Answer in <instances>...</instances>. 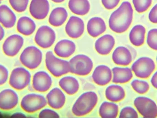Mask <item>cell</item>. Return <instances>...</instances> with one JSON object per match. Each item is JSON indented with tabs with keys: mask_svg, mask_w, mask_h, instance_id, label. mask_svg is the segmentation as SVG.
Instances as JSON below:
<instances>
[{
	"mask_svg": "<svg viewBox=\"0 0 157 118\" xmlns=\"http://www.w3.org/2000/svg\"></svg>",
	"mask_w": 157,
	"mask_h": 118,
	"instance_id": "cell-46",
	"label": "cell"
},
{
	"mask_svg": "<svg viewBox=\"0 0 157 118\" xmlns=\"http://www.w3.org/2000/svg\"><path fill=\"white\" fill-rule=\"evenodd\" d=\"M56 40L55 31L47 25L40 27L35 37L36 44L42 48L46 49L52 46Z\"/></svg>",
	"mask_w": 157,
	"mask_h": 118,
	"instance_id": "cell-9",
	"label": "cell"
},
{
	"mask_svg": "<svg viewBox=\"0 0 157 118\" xmlns=\"http://www.w3.org/2000/svg\"><path fill=\"white\" fill-rule=\"evenodd\" d=\"M45 61L47 69L54 77H60L71 71L70 63L56 58L52 51L47 52Z\"/></svg>",
	"mask_w": 157,
	"mask_h": 118,
	"instance_id": "cell-3",
	"label": "cell"
},
{
	"mask_svg": "<svg viewBox=\"0 0 157 118\" xmlns=\"http://www.w3.org/2000/svg\"><path fill=\"white\" fill-rule=\"evenodd\" d=\"M48 102L43 96L36 94H29L25 96L20 104L21 108L29 113H33L42 109Z\"/></svg>",
	"mask_w": 157,
	"mask_h": 118,
	"instance_id": "cell-7",
	"label": "cell"
},
{
	"mask_svg": "<svg viewBox=\"0 0 157 118\" xmlns=\"http://www.w3.org/2000/svg\"><path fill=\"white\" fill-rule=\"evenodd\" d=\"M50 10L48 0H32L29 6V12L34 18L38 20L45 19Z\"/></svg>",
	"mask_w": 157,
	"mask_h": 118,
	"instance_id": "cell-12",
	"label": "cell"
},
{
	"mask_svg": "<svg viewBox=\"0 0 157 118\" xmlns=\"http://www.w3.org/2000/svg\"><path fill=\"white\" fill-rule=\"evenodd\" d=\"M11 117H12L15 118H25L26 117V116L24 114H22L21 113H16L15 114H13Z\"/></svg>",
	"mask_w": 157,
	"mask_h": 118,
	"instance_id": "cell-41",
	"label": "cell"
},
{
	"mask_svg": "<svg viewBox=\"0 0 157 118\" xmlns=\"http://www.w3.org/2000/svg\"><path fill=\"white\" fill-rule=\"evenodd\" d=\"M133 9L130 2H123L113 12L109 19V26L116 33H124L129 29L132 22Z\"/></svg>",
	"mask_w": 157,
	"mask_h": 118,
	"instance_id": "cell-1",
	"label": "cell"
},
{
	"mask_svg": "<svg viewBox=\"0 0 157 118\" xmlns=\"http://www.w3.org/2000/svg\"><path fill=\"white\" fill-rule=\"evenodd\" d=\"M47 99L49 106L55 109L63 107L66 101L64 93L59 88L52 89L47 95Z\"/></svg>",
	"mask_w": 157,
	"mask_h": 118,
	"instance_id": "cell-18",
	"label": "cell"
},
{
	"mask_svg": "<svg viewBox=\"0 0 157 118\" xmlns=\"http://www.w3.org/2000/svg\"><path fill=\"white\" fill-rule=\"evenodd\" d=\"M150 22L157 24V4L153 7L148 15Z\"/></svg>",
	"mask_w": 157,
	"mask_h": 118,
	"instance_id": "cell-39",
	"label": "cell"
},
{
	"mask_svg": "<svg viewBox=\"0 0 157 118\" xmlns=\"http://www.w3.org/2000/svg\"><path fill=\"white\" fill-rule=\"evenodd\" d=\"M19 59L20 62L25 67L30 70H35L42 62V53L36 47L29 46L24 49Z\"/></svg>",
	"mask_w": 157,
	"mask_h": 118,
	"instance_id": "cell-5",
	"label": "cell"
},
{
	"mask_svg": "<svg viewBox=\"0 0 157 118\" xmlns=\"http://www.w3.org/2000/svg\"><path fill=\"white\" fill-rule=\"evenodd\" d=\"M133 4L136 12L144 13L152 4V0H132Z\"/></svg>",
	"mask_w": 157,
	"mask_h": 118,
	"instance_id": "cell-32",
	"label": "cell"
},
{
	"mask_svg": "<svg viewBox=\"0 0 157 118\" xmlns=\"http://www.w3.org/2000/svg\"><path fill=\"white\" fill-rule=\"evenodd\" d=\"M31 74L29 71L22 67L15 68L12 71L9 78L10 86L17 90L25 88L30 83Z\"/></svg>",
	"mask_w": 157,
	"mask_h": 118,
	"instance_id": "cell-6",
	"label": "cell"
},
{
	"mask_svg": "<svg viewBox=\"0 0 157 118\" xmlns=\"http://www.w3.org/2000/svg\"><path fill=\"white\" fill-rule=\"evenodd\" d=\"M24 43V39L19 35L14 34L9 36L3 44V51L8 57H14L20 51Z\"/></svg>",
	"mask_w": 157,
	"mask_h": 118,
	"instance_id": "cell-11",
	"label": "cell"
},
{
	"mask_svg": "<svg viewBox=\"0 0 157 118\" xmlns=\"http://www.w3.org/2000/svg\"><path fill=\"white\" fill-rule=\"evenodd\" d=\"M147 44L151 49L157 51V29H151L148 32Z\"/></svg>",
	"mask_w": 157,
	"mask_h": 118,
	"instance_id": "cell-34",
	"label": "cell"
},
{
	"mask_svg": "<svg viewBox=\"0 0 157 118\" xmlns=\"http://www.w3.org/2000/svg\"><path fill=\"white\" fill-rule=\"evenodd\" d=\"M36 29V24L30 17L24 16L18 19L17 29L20 34L25 36H30L35 32Z\"/></svg>",
	"mask_w": 157,
	"mask_h": 118,
	"instance_id": "cell-24",
	"label": "cell"
},
{
	"mask_svg": "<svg viewBox=\"0 0 157 118\" xmlns=\"http://www.w3.org/2000/svg\"><path fill=\"white\" fill-rule=\"evenodd\" d=\"M5 36V31L3 28L0 25V41L2 40L3 38Z\"/></svg>",
	"mask_w": 157,
	"mask_h": 118,
	"instance_id": "cell-42",
	"label": "cell"
},
{
	"mask_svg": "<svg viewBox=\"0 0 157 118\" xmlns=\"http://www.w3.org/2000/svg\"><path fill=\"white\" fill-rule=\"evenodd\" d=\"M155 69L154 61L147 57H143L136 60L132 65V70L137 77L145 79L150 76Z\"/></svg>",
	"mask_w": 157,
	"mask_h": 118,
	"instance_id": "cell-8",
	"label": "cell"
},
{
	"mask_svg": "<svg viewBox=\"0 0 157 118\" xmlns=\"http://www.w3.org/2000/svg\"><path fill=\"white\" fill-rule=\"evenodd\" d=\"M106 30L105 22L101 17H92L88 22L87 30L89 35L92 37H97L104 33Z\"/></svg>",
	"mask_w": 157,
	"mask_h": 118,
	"instance_id": "cell-21",
	"label": "cell"
},
{
	"mask_svg": "<svg viewBox=\"0 0 157 118\" xmlns=\"http://www.w3.org/2000/svg\"><path fill=\"white\" fill-rule=\"evenodd\" d=\"M121 0H101V3L106 9L111 10L118 6Z\"/></svg>",
	"mask_w": 157,
	"mask_h": 118,
	"instance_id": "cell-38",
	"label": "cell"
},
{
	"mask_svg": "<svg viewBox=\"0 0 157 118\" xmlns=\"http://www.w3.org/2000/svg\"><path fill=\"white\" fill-rule=\"evenodd\" d=\"M113 62L120 66H128L132 60L130 51L124 47H119L115 49L112 54Z\"/></svg>",
	"mask_w": 157,
	"mask_h": 118,
	"instance_id": "cell-20",
	"label": "cell"
},
{
	"mask_svg": "<svg viewBox=\"0 0 157 118\" xmlns=\"http://www.w3.org/2000/svg\"><path fill=\"white\" fill-rule=\"evenodd\" d=\"M59 114L49 109H45L42 110L39 115V118H59Z\"/></svg>",
	"mask_w": 157,
	"mask_h": 118,
	"instance_id": "cell-36",
	"label": "cell"
},
{
	"mask_svg": "<svg viewBox=\"0 0 157 118\" xmlns=\"http://www.w3.org/2000/svg\"><path fill=\"white\" fill-rule=\"evenodd\" d=\"M52 1L55 3H61L64 2L65 0H52Z\"/></svg>",
	"mask_w": 157,
	"mask_h": 118,
	"instance_id": "cell-43",
	"label": "cell"
},
{
	"mask_svg": "<svg viewBox=\"0 0 157 118\" xmlns=\"http://www.w3.org/2000/svg\"><path fill=\"white\" fill-rule=\"evenodd\" d=\"M71 71L73 74L85 76L89 74L93 67L92 60L86 55H77L70 60Z\"/></svg>",
	"mask_w": 157,
	"mask_h": 118,
	"instance_id": "cell-4",
	"label": "cell"
},
{
	"mask_svg": "<svg viewBox=\"0 0 157 118\" xmlns=\"http://www.w3.org/2000/svg\"><path fill=\"white\" fill-rule=\"evenodd\" d=\"M52 85V79L46 72H37L33 76L32 86L37 92H47L51 87Z\"/></svg>",
	"mask_w": 157,
	"mask_h": 118,
	"instance_id": "cell-14",
	"label": "cell"
},
{
	"mask_svg": "<svg viewBox=\"0 0 157 118\" xmlns=\"http://www.w3.org/2000/svg\"><path fill=\"white\" fill-rule=\"evenodd\" d=\"M18 103V95L13 90L6 89L0 92V109L2 110H12L17 106Z\"/></svg>",
	"mask_w": 157,
	"mask_h": 118,
	"instance_id": "cell-13",
	"label": "cell"
},
{
	"mask_svg": "<svg viewBox=\"0 0 157 118\" xmlns=\"http://www.w3.org/2000/svg\"><path fill=\"white\" fill-rule=\"evenodd\" d=\"M9 2L15 11L22 13L27 9L29 0H9Z\"/></svg>",
	"mask_w": 157,
	"mask_h": 118,
	"instance_id": "cell-33",
	"label": "cell"
},
{
	"mask_svg": "<svg viewBox=\"0 0 157 118\" xmlns=\"http://www.w3.org/2000/svg\"><path fill=\"white\" fill-rule=\"evenodd\" d=\"M16 16L13 11L6 5L0 6V23L6 28H11L16 22Z\"/></svg>",
	"mask_w": 157,
	"mask_h": 118,
	"instance_id": "cell-22",
	"label": "cell"
},
{
	"mask_svg": "<svg viewBox=\"0 0 157 118\" xmlns=\"http://www.w3.org/2000/svg\"><path fill=\"white\" fill-rule=\"evenodd\" d=\"M98 102V96L93 92H86L79 97L73 106L72 111L75 116H83L91 112Z\"/></svg>",
	"mask_w": 157,
	"mask_h": 118,
	"instance_id": "cell-2",
	"label": "cell"
},
{
	"mask_svg": "<svg viewBox=\"0 0 157 118\" xmlns=\"http://www.w3.org/2000/svg\"><path fill=\"white\" fill-rule=\"evenodd\" d=\"M135 106L144 118L157 117V106L152 99L146 97H138L134 100Z\"/></svg>",
	"mask_w": 157,
	"mask_h": 118,
	"instance_id": "cell-10",
	"label": "cell"
},
{
	"mask_svg": "<svg viewBox=\"0 0 157 118\" xmlns=\"http://www.w3.org/2000/svg\"><path fill=\"white\" fill-rule=\"evenodd\" d=\"M105 96L109 101L116 103L124 99L125 93L121 86L113 85L107 87L105 91Z\"/></svg>",
	"mask_w": 157,
	"mask_h": 118,
	"instance_id": "cell-28",
	"label": "cell"
},
{
	"mask_svg": "<svg viewBox=\"0 0 157 118\" xmlns=\"http://www.w3.org/2000/svg\"><path fill=\"white\" fill-rule=\"evenodd\" d=\"M85 30L84 21L78 17H71L65 26V31L68 36L73 39L80 37Z\"/></svg>",
	"mask_w": 157,
	"mask_h": 118,
	"instance_id": "cell-15",
	"label": "cell"
},
{
	"mask_svg": "<svg viewBox=\"0 0 157 118\" xmlns=\"http://www.w3.org/2000/svg\"><path fill=\"white\" fill-rule=\"evenodd\" d=\"M93 82L98 86L107 85L111 81L112 72L106 65H99L96 67L92 75Z\"/></svg>",
	"mask_w": 157,
	"mask_h": 118,
	"instance_id": "cell-16",
	"label": "cell"
},
{
	"mask_svg": "<svg viewBox=\"0 0 157 118\" xmlns=\"http://www.w3.org/2000/svg\"><path fill=\"white\" fill-rule=\"evenodd\" d=\"M119 113V107L116 104L103 102L99 109V114L101 118H116Z\"/></svg>",
	"mask_w": 157,
	"mask_h": 118,
	"instance_id": "cell-30",
	"label": "cell"
},
{
	"mask_svg": "<svg viewBox=\"0 0 157 118\" xmlns=\"http://www.w3.org/2000/svg\"><path fill=\"white\" fill-rule=\"evenodd\" d=\"M75 50L76 45L74 42L69 40H63L57 43L54 51L59 57L67 58L73 55Z\"/></svg>",
	"mask_w": 157,
	"mask_h": 118,
	"instance_id": "cell-19",
	"label": "cell"
},
{
	"mask_svg": "<svg viewBox=\"0 0 157 118\" xmlns=\"http://www.w3.org/2000/svg\"><path fill=\"white\" fill-rule=\"evenodd\" d=\"M1 3H2V2H1V1H0V4H1Z\"/></svg>",
	"mask_w": 157,
	"mask_h": 118,
	"instance_id": "cell-44",
	"label": "cell"
},
{
	"mask_svg": "<svg viewBox=\"0 0 157 118\" xmlns=\"http://www.w3.org/2000/svg\"><path fill=\"white\" fill-rule=\"evenodd\" d=\"M113 82L124 84L131 81L133 77L132 70L128 68L114 67L112 69Z\"/></svg>",
	"mask_w": 157,
	"mask_h": 118,
	"instance_id": "cell-23",
	"label": "cell"
},
{
	"mask_svg": "<svg viewBox=\"0 0 157 118\" xmlns=\"http://www.w3.org/2000/svg\"><path fill=\"white\" fill-rule=\"evenodd\" d=\"M8 70L3 65L0 64V86L4 84L8 78Z\"/></svg>",
	"mask_w": 157,
	"mask_h": 118,
	"instance_id": "cell-37",
	"label": "cell"
},
{
	"mask_svg": "<svg viewBox=\"0 0 157 118\" xmlns=\"http://www.w3.org/2000/svg\"><path fill=\"white\" fill-rule=\"evenodd\" d=\"M115 43V39L112 36L108 34L104 35L95 42V49L100 55H107L110 53Z\"/></svg>",
	"mask_w": 157,
	"mask_h": 118,
	"instance_id": "cell-17",
	"label": "cell"
},
{
	"mask_svg": "<svg viewBox=\"0 0 157 118\" xmlns=\"http://www.w3.org/2000/svg\"><path fill=\"white\" fill-rule=\"evenodd\" d=\"M120 118H138V114L134 108L130 107L124 108L120 113Z\"/></svg>",
	"mask_w": 157,
	"mask_h": 118,
	"instance_id": "cell-35",
	"label": "cell"
},
{
	"mask_svg": "<svg viewBox=\"0 0 157 118\" xmlns=\"http://www.w3.org/2000/svg\"><path fill=\"white\" fill-rule=\"evenodd\" d=\"M68 6L73 13L78 15H85L90 10L88 0H70Z\"/></svg>",
	"mask_w": 157,
	"mask_h": 118,
	"instance_id": "cell-27",
	"label": "cell"
},
{
	"mask_svg": "<svg viewBox=\"0 0 157 118\" xmlns=\"http://www.w3.org/2000/svg\"><path fill=\"white\" fill-rule=\"evenodd\" d=\"M146 29L141 25L135 26L129 34L130 41L134 46L139 47L144 44L145 37Z\"/></svg>",
	"mask_w": 157,
	"mask_h": 118,
	"instance_id": "cell-29",
	"label": "cell"
},
{
	"mask_svg": "<svg viewBox=\"0 0 157 118\" xmlns=\"http://www.w3.org/2000/svg\"><path fill=\"white\" fill-rule=\"evenodd\" d=\"M59 85L69 95L75 94L79 88L78 80L71 76H66L62 78L59 82Z\"/></svg>",
	"mask_w": 157,
	"mask_h": 118,
	"instance_id": "cell-26",
	"label": "cell"
},
{
	"mask_svg": "<svg viewBox=\"0 0 157 118\" xmlns=\"http://www.w3.org/2000/svg\"><path fill=\"white\" fill-rule=\"evenodd\" d=\"M131 85L134 91L140 94L145 93L149 89V84L145 81L134 80L132 82Z\"/></svg>",
	"mask_w": 157,
	"mask_h": 118,
	"instance_id": "cell-31",
	"label": "cell"
},
{
	"mask_svg": "<svg viewBox=\"0 0 157 118\" xmlns=\"http://www.w3.org/2000/svg\"><path fill=\"white\" fill-rule=\"evenodd\" d=\"M68 16V13L65 8L57 7L52 11L49 17V22L53 26H61L65 23Z\"/></svg>",
	"mask_w": 157,
	"mask_h": 118,
	"instance_id": "cell-25",
	"label": "cell"
},
{
	"mask_svg": "<svg viewBox=\"0 0 157 118\" xmlns=\"http://www.w3.org/2000/svg\"><path fill=\"white\" fill-rule=\"evenodd\" d=\"M151 84L156 89H157V71L153 75L151 79Z\"/></svg>",
	"mask_w": 157,
	"mask_h": 118,
	"instance_id": "cell-40",
	"label": "cell"
},
{
	"mask_svg": "<svg viewBox=\"0 0 157 118\" xmlns=\"http://www.w3.org/2000/svg\"><path fill=\"white\" fill-rule=\"evenodd\" d=\"M2 1V0H0V1Z\"/></svg>",
	"mask_w": 157,
	"mask_h": 118,
	"instance_id": "cell-45",
	"label": "cell"
}]
</instances>
